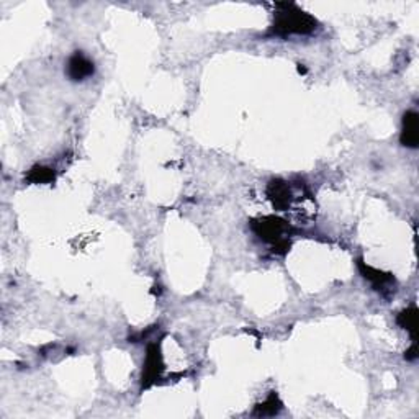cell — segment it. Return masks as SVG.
I'll list each match as a JSON object with an SVG mask.
<instances>
[{"mask_svg":"<svg viewBox=\"0 0 419 419\" xmlns=\"http://www.w3.org/2000/svg\"><path fill=\"white\" fill-rule=\"evenodd\" d=\"M318 28L315 17L296 7L295 4H277V12L274 15L270 36L287 38L291 35H311Z\"/></svg>","mask_w":419,"mask_h":419,"instance_id":"6da1fadb","label":"cell"},{"mask_svg":"<svg viewBox=\"0 0 419 419\" xmlns=\"http://www.w3.org/2000/svg\"><path fill=\"white\" fill-rule=\"evenodd\" d=\"M251 228L262 241L272 244L274 251L280 254L289 251L290 242L287 236H290L291 228L285 220L277 218V216H264V218L254 220L251 223Z\"/></svg>","mask_w":419,"mask_h":419,"instance_id":"7a4b0ae2","label":"cell"},{"mask_svg":"<svg viewBox=\"0 0 419 419\" xmlns=\"http://www.w3.org/2000/svg\"><path fill=\"white\" fill-rule=\"evenodd\" d=\"M357 267L360 270V274H362V277L365 280H369V282L372 284V287L379 291V294H381L384 296H390L395 294L396 280L393 275L381 272V270L375 267H370V265L365 264L362 259H359L357 261Z\"/></svg>","mask_w":419,"mask_h":419,"instance_id":"3957f363","label":"cell"},{"mask_svg":"<svg viewBox=\"0 0 419 419\" xmlns=\"http://www.w3.org/2000/svg\"><path fill=\"white\" fill-rule=\"evenodd\" d=\"M164 370L162 364V354L159 344L152 342L147 346L146 360H145V370H143V389H147L152 384H156V380L161 376Z\"/></svg>","mask_w":419,"mask_h":419,"instance_id":"277c9868","label":"cell"},{"mask_svg":"<svg viewBox=\"0 0 419 419\" xmlns=\"http://www.w3.org/2000/svg\"><path fill=\"white\" fill-rule=\"evenodd\" d=\"M66 74L71 81L82 82L86 81V79L94 76L95 65L90 57L84 55V52L76 51L71 57H69L67 66H66Z\"/></svg>","mask_w":419,"mask_h":419,"instance_id":"5b68a950","label":"cell"},{"mask_svg":"<svg viewBox=\"0 0 419 419\" xmlns=\"http://www.w3.org/2000/svg\"><path fill=\"white\" fill-rule=\"evenodd\" d=\"M401 146L416 150L419 145V115L415 110H408L403 115V126L400 135Z\"/></svg>","mask_w":419,"mask_h":419,"instance_id":"8992f818","label":"cell"},{"mask_svg":"<svg viewBox=\"0 0 419 419\" xmlns=\"http://www.w3.org/2000/svg\"><path fill=\"white\" fill-rule=\"evenodd\" d=\"M267 195H269V200L272 201L274 208L282 210V211L289 208L291 197H294V195H291L289 182H285L282 179L270 180L267 187Z\"/></svg>","mask_w":419,"mask_h":419,"instance_id":"52a82bcc","label":"cell"},{"mask_svg":"<svg viewBox=\"0 0 419 419\" xmlns=\"http://www.w3.org/2000/svg\"><path fill=\"white\" fill-rule=\"evenodd\" d=\"M396 325L400 326L401 330L410 333L411 341L416 342V339H418V308H416V305L408 306V308L398 313Z\"/></svg>","mask_w":419,"mask_h":419,"instance_id":"ba28073f","label":"cell"},{"mask_svg":"<svg viewBox=\"0 0 419 419\" xmlns=\"http://www.w3.org/2000/svg\"><path fill=\"white\" fill-rule=\"evenodd\" d=\"M280 410H282V401H280L279 395L275 393V391H272V393L267 396V400L254 408L252 415L257 418H267V416L279 415Z\"/></svg>","mask_w":419,"mask_h":419,"instance_id":"9c48e42d","label":"cell"},{"mask_svg":"<svg viewBox=\"0 0 419 419\" xmlns=\"http://www.w3.org/2000/svg\"><path fill=\"white\" fill-rule=\"evenodd\" d=\"M55 169L46 166H35L30 169L28 174H26V180L31 184H51L55 182Z\"/></svg>","mask_w":419,"mask_h":419,"instance_id":"30bf717a","label":"cell"},{"mask_svg":"<svg viewBox=\"0 0 419 419\" xmlns=\"http://www.w3.org/2000/svg\"><path fill=\"white\" fill-rule=\"evenodd\" d=\"M405 359L410 360V362H413V360L418 359V344L416 342H413L411 347L408 349L406 354H405Z\"/></svg>","mask_w":419,"mask_h":419,"instance_id":"8fae6325","label":"cell"}]
</instances>
